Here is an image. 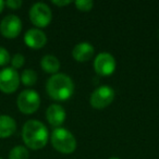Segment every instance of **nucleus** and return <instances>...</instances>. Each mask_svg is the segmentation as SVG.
<instances>
[{"mask_svg": "<svg viewBox=\"0 0 159 159\" xmlns=\"http://www.w3.org/2000/svg\"><path fill=\"white\" fill-rule=\"evenodd\" d=\"M49 133L46 125L38 120L32 119L24 123L22 129V139L26 148L33 150L42 149L48 142Z\"/></svg>", "mask_w": 159, "mask_h": 159, "instance_id": "1", "label": "nucleus"}, {"mask_svg": "<svg viewBox=\"0 0 159 159\" xmlns=\"http://www.w3.org/2000/svg\"><path fill=\"white\" fill-rule=\"evenodd\" d=\"M46 91L52 99L57 102H66L70 99L74 93V83L69 75L64 73H56L47 81Z\"/></svg>", "mask_w": 159, "mask_h": 159, "instance_id": "2", "label": "nucleus"}, {"mask_svg": "<svg viewBox=\"0 0 159 159\" xmlns=\"http://www.w3.org/2000/svg\"><path fill=\"white\" fill-rule=\"evenodd\" d=\"M51 145L61 154H72L76 149V139L74 135L64 128H57L51 133Z\"/></svg>", "mask_w": 159, "mask_h": 159, "instance_id": "3", "label": "nucleus"}, {"mask_svg": "<svg viewBox=\"0 0 159 159\" xmlns=\"http://www.w3.org/2000/svg\"><path fill=\"white\" fill-rule=\"evenodd\" d=\"M19 110L24 115L36 112L40 106V96L34 89H24L21 92L16 99Z\"/></svg>", "mask_w": 159, "mask_h": 159, "instance_id": "4", "label": "nucleus"}, {"mask_svg": "<svg viewBox=\"0 0 159 159\" xmlns=\"http://www.w3.org/2000/svg\"><path fill=\"white\" fill-rule=\"evenodd\" d=\"M52 13L46 3L36 2L30 9V20L37 29H43L50 24Z\"/></svg>", "mask_w": 159, "mask_h": 159, "instance_id": "5", "label": "nucleus"}, {"mask_svg": "<svg viewBox=\"0 0 159 159\" xmlns=\"http://www.w3.org/2000/svg\"><path fill=\"white\" fill-rule=\"evenodd\" d=\"M115 91L108 85H102L92 93L89 104L95 109L107 108L115 100Z\"/></svg>", "mask_w": 159, "mask_h": 159, "instance_id": "6", "label": "nucleus"}, {"mask_svg": "<svg viewBox=\"0 0 159 159\" xmlns=\"http://www.w3.org/2000/svg\"><path fill=\"white\" fill-rule=\"evenodd\" d=\"M20 75L12 66H7L0 70V91L6 94L14 93L20 85Z\"/></svg>", "mask_w": 159, "mask_h": 159, "instance_id": "7", "label": "nucleus"}, {"mask_svg": "<svg viewBox=\"0 0 159 159\" xmlns=\"http://www.w3.org/2000/svg\"><path fill=\"white\" fill-rule=\"evenodd\" d=\"M22 31V21L18 16L8 14L1 20L0 33L6 38H16Z\"/></svg>", "mask_w": 159, "mask_h": 159, "instance_id": "8", "label": "nucleus"}, {"mask_svg": "<svg viewBox=\"0 0 159 159\" xmlns=\"http://www.w3.org/2000/svg\"><path fill=\"white\" fill-rule=\"evenodd\" d=\"M117 62L111 53L102 52L95 58L94 61V69L95 72L100 76H109L116 70Z\"/></svg>", "mask_w": 159, "mask_h": 159, "instance_id": "9", "label": "nucleus"}, {"mask_svg": "<svg viewBox=\"0 0 159 159\" xmlns=\"http://www.w3.org/2000/svg\"><path fill=\"white\" fill-rule=\"evenodd\" d=\"M24 43L32 49H40L47 44V36L42 30L31 29L25 33Z\"/></svg>", "mask_w": 159, "mask_h": 159, "instance_id": "10", "label": "nucleus"}, {"mask_svg": "<svg viewBox=\"0 0 159 159\" xmlns=\"http://www.w3.org/2000/svg\"><path fill=\"white\" fill-rule=\"evenodd\" d=\"M66 110L61 105L53 104L47 108L46 110V119L49 122V124L55 126L56 129L60 128L66 121Z\"/></svg>", "mask_w": 159, "mask_h": 159, "instance_id": "11", "label": "nucleus"}, {"mask_svg": "<svg viewBox=\"0 0 159 159\" xmlns=\"http://www.w3.org/2000/svg\"><path fill=\"white\" fill-rule=\"evenodd\" d=\"M94 52H95V49L91 43L82 42L76 44L72 49V57L77 62H86L92 59Z\"/></svg>", "mask_w": 159, "mask_h": 159, "instance_id": "12", "label": "nucleus"}, {"mask_svg": "<svg viewBox=\"0 0 159 159\" xmlns=\"http://www.w3.org/2000/svg\"><path fill=\"white\" fill-rule=\"evenodd\" d=\"M16 131V122L12 117L0 115V139H6Z\"/></svg>", "mask_w": 159, "mask_h": 159, "instance_id": "13", "label": "nucleus"}, {"mask_svg": "<svg viewBox=\"0 0 159 159\" xmlns=\"http://www.w3.org/2000/svg\"><path fill=\"white\" fill-rule=\"evenodd\" d=\"M40 66L46 73L56 74L60 69V61L57 57L52 55H46L40 60Z\"/></svg>", "mask_w": 159, "mask_h": 159, "instance_id": "14", "label": "nucleus"}, {"mask_svg": "<svg viewBox=\"0 0 159 159\" xmlns=\"http://www.w3.org/2000/svg\"><path fill=\"white\" fill-rule=\"evenodd\" d=\"M20 80L25 86H33L37 82V73L33 69H26L22 72Z\"/></svg>", "mask_w": 159, "mask_h": 159, "instance_id": "15", "label": "nucleus"}, {"mask_svg": "<svg viewBox=\"0 0 159 159\" xmlns=\"http://www.w3.org/2000/svg\"><path fill=\"white\" fill-rule=\"evenodd\" d=\"M30 152L25 146H14L9 152V159H29Z\"/></svg>", "mask_w": 159, "mask_h": 159, "instance_id": "16", "label": "nucleus"}, {"mask_svg": "<svg viewBox=\"0 0 159 159\" xmlns=\"http://www.w3.org/2000/svg\"><path fill=\"white\" fill-rule=\"evenodd\" d=\"M75 7L77 8V10L82 12H89L93 9L94 2L92 0H77L74 2Z\"/></svg>", "mask_w": 159, "mask_h": 159, "instance_id": "17", "label": "nucleus"}, {"mask_svg": "<svg viewBox=\"0 0 159 159\" xmlns=\"http://www.w3.org/2000/svg\"><path fill=\"white\" fill-rule=\"evenodd\" d=\"M10 62H11V64H12V68L16 70V69H20L23 66V64H24V62H25V58L22 53H16V55L11 58V61Z\"/></svg>", "mask_w": 159, "mask_h": 159, "instance_id": "18", "label": "nucleus"}, {"mask_svg": "<svg viewBox=\"0 0 159 159\" xmlns=\"http://www.w3.org/2000/svg\"><path fill=\"white\" fill-rule=\"evenodd\" d=\"M11 61V57H10L9 51L6 48L0 46V66H6Z\"/></svg>", "mask_w": 159, "mask_h": 159, "instance_id": "19", "label": "nucleus"}, {"mask_svg": "<svg viewBox=\"0 0 159 159\" xmlns=\"http://www.w3.org/2000/svg\"><path fill=\"white\" fill-rule=\"evenodd\" d=\"M5 5L12 10H18L19 8L22 7L23 2L21 1V0H8V1L5 2Z\"/></svg>", "mask_w": 159, "mask_h": 159, "instance_id": "20", "label": "nucleus"}, {"mask_svg": "<svg viewBox=\"0 0 159 159\" xmlns=\"http://www.w3.org/2000/svg\"><path fill=\"white\" fill-rule=\"evenodd\" d=\"M52 3L57 7H66V6L72 3V1H69V0H52Z\"/></svg>", "mask_w": 159, "mask_h": 159, "instance_id": "21", "label": "nucleus"}, {"mask_svg": "<svg viewBox=\"0 0 159 159\" xmlns=\"http://www.w3.org/2000/svg\"><path fill=\"white\" fill-rule=\"evenodd\" d=\"M5 1H2V0H0V13H1V11L3 10V8H5Z\"/></svg>", "mask_w": 159, "mask_h": 159, "instance_id": "22", "label": "nucleus"}, {"mask_svg": "<svg viewBox=\"0 0 159 159\" xmlns=\"http://www.w3.org/2000/svg\"><path fill=\"white\" fill-rule=\"evenodd\" d=\"M109 159H120V158H118V157H111V158H109Z\"/></svg>", "mask_w": 159, "mask_h": 159, "instance_id": "23", "label": "nucleus"}, {"mask_svg": "<svg viewBox=\"0 0 159 159\" xmlns=\"http://www.w3.org/2000/svg\"><path fill=\"white\" fill-rule=\"evenodd\" d=\"M0 159H2V158H0Z\"/></svg>", "mask_w": 159, "mask_h": 159, "instance_id": "24", "label": "nucleus"}]
</instances>
